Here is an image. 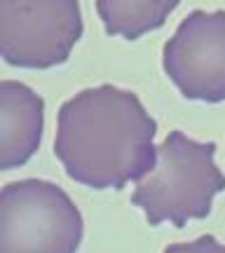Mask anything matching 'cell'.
Returning <instances> with one entry per match:
<instances>
[{
    "label": "cell",
    "instance_id": "4",
    "mask_svg": "<svg viewBox=\"0 0 225 253\" xmlns=\"http://www.w3.org/2000/svg\"><path fill=\"white\" fill-rule=\"evenodd\" d=\"M82 31L80 0H0V59L9 66H61Z\"/></svg>",
    "mask_w": 225,
    "mask_h": 253
},
{
    "label": "cell",
    "instance_id": "3",
    "mask_svg": "<svg viewBox=\"0 0 225 253\" xmlns=\"http://www.w3.org/2000/svg\"><path fill=\"white\" fill-rule=\"evenodd\" d=\"M85 220L68 192L40 178L0 188V253H75Z\"/></svg>",
    "mask_w": 225,
    "mask_h": 253
},
{
    "label": "cell",
    "instance_id": "1",
    "mask_svg": "<svg viewBox=\"0 0 225 253\" xmlns=\"http://www.w3.org/2000/svg\"><path fill=\"white\" fill-rule=\"evenodd\" d=\"M157 122L134 91L82 89L56 115L54 155L68 178L94 190H122L155 169Z\"/></svg>",
    "mask_w": 225,
    "mask_h": 253
},
{
    "label": "cell",
    "instance_id": "2",
    "mask_svg": "<svg viewBox=\"0 0 225 253\" xmlns=\"http://www.w3.org/2000/svg\"><path fill=\"white\" fill-rule=\"evenodd\" d=\"M216 143H199L183 131H169L157 145V164L136 185L132 202L150 225L202 220L211 213V202L225 190V176L214 162Z\"/></svg>",
    "mask_w": 225,
    "mask_h": 253
},
{
    "label": "cell",
    "instance_id": "6",
    "mask_svg": "<svg viewBox=\"0 0 225 253\" xmlns=\"http://www.w3.org/2000/svg\"><path fill=\"white\" fill-rule=\"evenodd\" d=\"M45 101L19 80H0V171L19 169L43 143Z\"/></svg>",
    "mask_w": 225,
    "mask_h": 253
},
{
    "label": "cell",
    "instance_id": "5",
    "mask_svg": "<svg viewBox=\"0 0 225 253\" xmlns=\"http://www.w3.org/2000/svg\"><path fill=\"white\" fill-rule=\"evenodd\" d=\"M162 66L190 101H225V9H195L167 40Z\"/></svg>",
    "mask_w": 225,
    "mask_h": 253
},
{
    "label": "cell",
    "instance_id": "8",
    "mask_svg": "<svg viewBox=\"0 0 225 253\" xmlns=\"http://www.w3.org/2000/svg\"><path fill=\"white\" fill-rule=\"evenodd\" d=\"M164 253H225V244H221L214 235H202L195 242L169 244Z\"/></svg>",
    "mask_w": 225,
    "mask_h": 253
},
{
    "label": "cell",
    "instance_id": "7",
    "mask_svg": "<svg viewBox=\"0 0 225 253\" xmlns=\"http://www.w3.org/2000/svg\"><path fill=\"white\" fill-rule=\"evenodd\" d=\"M179 5L180 0H96V12L108 36L138 40L162 28Z\"/></svg>",
    "mask_w": 225,
    "mask_h": 253
}]
</instances>
